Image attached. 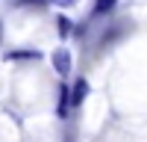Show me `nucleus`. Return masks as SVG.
Here are the masks:
<instances>
[{"label":"nucleus","mask_w":147,"mask_h":142,"mask_svg":"<svg viewBox=\"0 0 147 142\" xmlns=\"http://www.w3.org/2000/svg\"><path fill=\"white\" fill-rule=\"evenodd\" d=\"M85 95H88V83H85V80H77V83H74V92H71V104H74V106L82 104Z\"/></svg>","instance_id":"obj_2"},{"label":"nucleus","mask_w":147,"mask_h":142,"mask_svg":"<svg viewBox=\"0 0 147 142\" xmlns=\"http://www.w3.org/2000/svg\"><path fill=\"white\" fill-rule=\"evenodd\" d=\"M50 3H56V6H65V9H68V6H74V3H77V0H50Z\"/></svg>","instance_id":"obj_5"},{"label":"nucleus","mask_w":147,"mask_h":142,"mask_svg":"<svg viewBox=\"0 0 147 142\" xmlns=\"http://www.w3.org/2000/svg\"><path fill=\"white\" fill-rule=\"evenodd\" d=\"M109 9H115V0H97V6H94L97 15H103V12H109Z\"/></svg>","instance_id":"obj_3"},{"label":"nucleus","mask_w":147,"mask_h":142,"mask_svg":"<svg viewBox=\"0 0 147 142\" xmlns=\"http://www.w3.org/2000/svg\"><path fill=\"white\" fill-rule=\"evenodd\" d=\"M53 68H56L59 77L71 74V51H68V47H56V51H53Z\"/></svg>","instance_id":"obj_1"},{"label":"nucleus","mask_w":147,"mask_h":142,"mask_svg":"<svg viewBox=\"0 0 147 142\" xmlns=\"http://www.w3.org/2000/svg\"><path fill=\"white\" fill-rule=\"evenodd\" d=\"M59 33H62V36L71 33V21H68V18H59Z\"/></svg>","instance_id":"obj_4"}]
</instances>
